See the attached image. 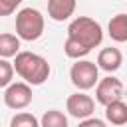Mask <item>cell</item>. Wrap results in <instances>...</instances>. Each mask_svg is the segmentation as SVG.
<instances>
[{"mask_svg":"<svg viewBox=\"0 0 127 127\" xmlns=\"http://www.w3.org/2000/svg\"><path fill=\"white\" fill-rule=\"evenodd\" d=\"M20 52V38L14 34H0V58H14Z\"/></svg>","mask_w":127,"mask_h":127,"instance_id":"cell-12","label":"cell"},{"mask_svg":"<svg viewBox=\"0 0 127 127\" xmlns=\"http://www.w3.org/2000/svg\"><path fill=\"white\" fill-rule=\"evenodd\" d=\"M46 20L36 8H22L16 14V36L24 42H36L42 38Z\"/></svg>","mask_w":127,"mask_h":127,"instance_id":"cell-3","label":"cell"},{"mask_svg":"<svg viewBox=\"0 0 127 127\" xmlns=\"http://www.w3.org/2000/svg\"><path fill=\"white\" fill-rule=\"evenodd\" d=\"M10 125H12V127H38L40 121H38L32 113L22 111V113H18V115H14V117L10 119Z\"/></svg>","mask_w":127,"mask_h":127,"instance_id":"cell-14","label":"cell"},{"mask_svg":"<svg viewBox=\"0 0 127 127\" xmlns=\"http://www.w3.org/2000/svg\"><path fill=\"white\" fill-rule=\"evenodd\" d=\"M107 30H109V38L113 42H127V14H117L109 20L107 24Z\"/></svg>","mask_w":127,"mask_h":127,"instance_id":"cell-11","label":"cell"},{"mask_svg":"<svg viewBox=\"0 0 127 127\" xmlns=\"http://www.w3.org/2000/svg\"><path fill=\"white\" fill-rule=\"evenodd\" d=\"M32 97H34L32 95V87L26 81H16V83L12 81V83L6 85L4 103H6V107H10L14 111H20V109L28 107L32 103Z\"/></svg>","mask_w":127,"mask_h":127,"instance_id":"cell-5","label":"cell"},{"mask_svg":"<svg viewBox=\"0 0 127 127\" xmlns=\"http://www.w3.org/2000/svg\"><path fill=\"white\" fill-rule=\"evenodd\" d=\"M14 71L30 85H42L50 77V64L44 56L34 52H18L14 56Z\"/></svg>","mask_w":127,"mask_h":127,"instance_id":"cell-2","label":"cell"},{"mask_svg":"<svg viewBox=\"0 0 127 127\" xmlns=\"http://www.w3.org/2000/svg\"><path fill=\"white\" fill-rule=\"evenodd\" d=\"M65 109H67V113H69L71 117H75V119L79 121V119H85V117H89V115L93 113L95 101H93L87 93L77 91V93H71V95L67 97Z\"/></svg>","mask_w":127,"mask_h":127,"instance_id":"cell-7","label":"cell"},{"mask_svg":"<svg viewBox=\"0 0 127 127\" xmlns=\"http://www.w3.org/2000/svg\"><path fill=\"white\" fill-rule=\"evenodd\" d=\"M40 125L42 127H67V117L58 109H50L40 119Z\"/></svg>","mask_w":127,"mask_h":127,"instance_id":"cell-13","label":"cell"},{"mask_svg":"<svg viewBox=\"0 0 127 127\" xmlns=\"http://www.w3.org/2000/svg\"><path fill=\"white\" fill-rule=\"evenodd\" d=\"M77 0H48V16L54 22H64L75 12Z\"/></svg>","mask_w":127,"mask_h":127,"instance_id":"cell-8","label":"cell"},{"mask_svg":"<svg viewBox=\"0 0 127 127\" xmlns=\"http://www.w3.org/2000/svg\"><path fill=\"white\" fill-rule=\"evenodd\" d=\"M123 64V54L117 48H103L97 56V67L105 69L107 73H113L121 67Z\"/></svg>","mask_w":127,"mask_h":127,"instance_id":"cell-9","label":"cell"},{"mask_svg":"<svg viewBox=\"0 0 127 127\" xmlns=\"http://www.w3.org/2000/svg\"><path fill=\"white\" fill-rule=\"evenodd\" d=\"M20 4H22V0H0V16L14 14Z\"/></svg>","mask_w":127,"mask_h":127,"instance_id":"cell-16","label":"cell"},{"mask_svg":"<svg viewBox=\"0 0 127 127\" xmlns=\"http://www.w3.org/2000/svg\"><path fill=\"white\" fill-rule=\"evenodd\" d=\"M105 119L111 125H125L127 123V103H123V99L107 103L105 105Z\"/></svg>","mask_w":127,"mask_h":127,"instance_id":"cell-10","label":"cell"},{"mask_svg":"<svg viewBox=\"0 0 127 127\" xmlns=\"http://www.w3.org/2000/svg\"><path fill=\"white\" fill-rule=\"evenodd\" d=\"M69 79L79 91H87L95 87V83L99 81V67L93 62L79 58L69 69Z\"/></svg>","mask_w":127,"mask_h":127,"instance_id":"cell-4","label":"cell"},{"mask_svg":"<svg viewBox=\"0 0 127 127\" xmlns=\"http://www.w3.org/2000/svg\"><path fill=\"white\" fill-rule=\"evenodd\" d=\"M103 42L101 24L89 16H77L67 26V40L64 44V52L71 60H79L87 56L93 48Z\"/></svg>","mask_w":127,"mask_h":127,"instance_id":"cell-1","label":"cell"},{"mask_svg":"<svg viewBox=\"0 0 127 127\" xmlns=\"http://www.w3.org/2000/svg\"><path fill=\"white\" fill-rule=\"evenodd\" d=\"M12 77H14L12 62H8L6 58H0V87H6L8 83H12Z\"/></svg>","mask_w":127,"mask_h":127,"instance_id":"cell-15","label":"cell"},{"mask_svg":"<svg viewBox=\"0 0 127 127\" xmlns=\"http://www.w3.org/2000/svg\"><path fill=\"white\" fill-rule=\"evenodd\" d=\"M79 125L81 127H105V121L97 117H85V119H79Z\"/></svg>","mask_w":127,"mask_h":127,"instance_id":"cell-17","label":"cell"},{"mask_svg":"<svg viewBox=\"0 0 127 127\" xmlns=\"http://www.w3.org/2000/svg\"><path fill=\"white\" fill-rule=\"evenodd\" d=\"M123 97V83L121 79L113 77V75H107L103 79L97 81V87H95V99L97 103H101L103 107L111 101H117Z\"/></svg>","mask_w":127,"mask_h":127,"instance_id":"cell-6","label":"cell"}]
</instances>
